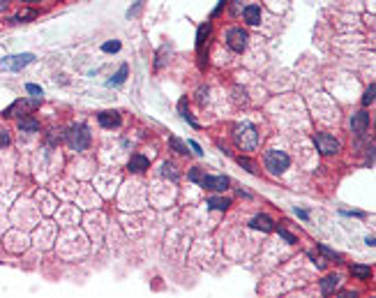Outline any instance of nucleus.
I'll list each match as a JSON object with an SVG mask.
<instances>
[{"label":"nucleus","mask_w":376,"mask_h":298,"mask_svg":"<svg viewBox=\"0 0 376 298\" xmlns=\"http://www.w3.org/2000/svg\"><path fill=\"white\" fill-rule=\"evenodd\" d=\"M314 146H316V150H319L321 155H335V153H339V141L335 139V136H330V134H325V132H319V134H314Z\"/></svg>","instance_id":"nucleus-4"},{"label":"nucleus","mask_w":376,"mask_h":298,"mask_svg":"<svg viewBox=\"0 0 376 298\" xmlns=\"http://www.w3.org/2000/svg\"><path fill=\"white\" fill-rule=\"evenodd\" d=\"M245 0H236V5H233V14H240L242 10H245V5H242Z\"/></svg>","instance_id":"nucleus-30"},{"label":"nucleus","mask_w":376,"mask_h":298,"mask_svg":"<svg viewBox=\"0 0 376 298\" xmlns=\"http://www.w3.org/2000/svg\"><path fill=\"white\" fill-rule=\"evenodd\" d=\"M296 215H298L300 220H307V217H309V213H307V210H300V208H296Z\"/></svg>","instance_id":"nucleus-33"},{"label":"nucleus","mask_w":376,"mask_h":298,"mask_svg":"<svg viewBox=\"0 0 376 298\" xmlns=\"http://www.w3.org/2000/svg\"><path fill=\"white\" fill-rule=\"evenodd\" d=\"M365 243H367V245H369V247H374V245H376V238H374V236H369Z\"/></svg>","instance_id":"nucleus-35"},{"label":"nucleus","mask_w":376,"mask_h":298,"mask_svg":"<svg viewBox=\"0 0 376 298\" xmlns=\"http://www.w3.org/2000/svg\"><path fill=\"white\" fill-rule=\"evenodd\" d=\"M33 61H35L33 53H16V56H5V58H0V67H3V70L19 72V70H24L26 65H30Z\"/></svg>","instance_id":"nucleus-5"},{"label":"nucleus","mask_w":376,"mask_h":298,"mask_svg":"<svg viewBox=\"0 0 376 298\" xmlns=\"http://www.w3.org/2000/svg\"><path fill=\"white\" fill-rule=\"evenodd\" d=\"M24 3H39V0H24Z\"/></svg>","instance_id":"nucleus-37"},{"label":"nucleus","mask_w":376,"mask_h":298,"mask_svg":"<svg viewBox=\"0 0 376 298\" xmlns=\"http://www.w3.org/2000/svg\"><path fill=\"white\" fill-rule=\"evenodd\" d=\"M7 10V0H0V12H5Z\"/></svg>","instance_id":"nucleus-36"},{"label":"nucleus","mask_w":376,"mask_h":298,"mask_svg":"<svg viewBox=\"0 0 376 298\" xmlns=\"http://www.w3.org/2000/svg\"><path fill=\"white\" fill-rule=\"evenodd\" d=\"M97 123L104 130H113V127L120 125V113L118 111H102V113H97Z\"/></svg>","instance_id":"nucleus-9"},{"label":"nucleus","mask_w":376,"mask_h":298,"mask_svg":"<svg viewBox=\"0 0 376 298\" xmlns=\"http://www.w3.org/2000/svg\"><path fill=\"white\" fill-rule=\"evenodd\" d=\"M374 93H376V86L371 84L369 88H367V93H365V97H362V104H365V107H369L371 102H374Z\"/></svg>","instance_id":"nucleus-25"},{"label":"nucleus","mask_w":376,"mask_h":298,"mask_svg":"<svg viewBox=\"0 0 376 298\" xmlns=\"http://www.w3.org/2000/svg\"><path fill=\"white\" fill-rule=\"evenodd\" d=\"M238 162H240V167H245L249 173H259V169L254 167V162H249V160H247V157H240V160H238Z\"/></svg>","instance_id":"nucleus-27"},{"label":"nucleus","mask_w":376,"mask_h":298,"mask_svg":"<svg viewBox=\"0 0 376 298\" xmlns=\"http://www.w3.org/2000/svg\"><path fill=\"white\" fill-rule=\"evenodd\" d=\"M102 51H104V53H116V51H120V42H118V39H113V42H104V44H102Z\"/></svg>","instance_id":"nucleus-23"},{"label":"nucleus","mask_w":376,"mask_h":298,"mask_svg":"<svg viewBox=\"0 0 376 298\" xmlns=\"http://www.w3.org/2000/svg\"><path fill=\"white\" fill-rule=\"evenodd\" d=\"M224 5H226V0H219V5H217V10H215V16H217V14H219V12H222V10H224Z\"/></svg>","instance_id":"nucleus-34"},{"label":"nucleus","mask_w":376,"mask_h":298,"mask_svg":"<svg viewBox=\"0 0 376 298\" xmlns=\"http://www.w3.org/2000/svg\"><path fill=\"white\" fill-rule=\"evenodd\" d=\"M319 250L323 252L325 256H328V259H332V261H342V254H339V252H335V250H330L328 245H323V243H319Z\"/></svg>","instance_id":"nucleus-22"},{"label":"nucleus","mask_w":376,"mask_h":298,"mask_svg":"<svg viewBox=\"0 0 376 298\" xmlns=\"http://www.w3.org/2000/svg\"><path fill=\"white\" fill-rule=\"evenodd\" d=\"M26 90H28V93L33 95L35 100H42V95H44L42 88H39V86H35V84H28V86H26Z\"/></svg>","instance_id":"nucleus-26"},{"label":"nucleus","mask_w":376,"mask_h":298,"mask_svg":"<svg viewBox=\"0 0 376 298\" xmlns=\"http://www.w3.org/2000/svg\"><path fill=\"white\" fill-rule=\"evenodd\" d=\"M210 30H213V26L210 24H203L199 26V30H196V51H203V44H205V37L210 35Z\"/></svg>","instance_id":"nucleus-15"},{"label":"nucleus","mask_w":376,"mask_h":298,"mask_svg":"<svg viewBox=\"0 0 376 298\" xmlns=\"http://www.w3.org/2000/svg\"><path fill=\"white\" fill-rule=\"evenodd\" d=\"M263 162H265V169H268L270 173H284L288 167H291V157H288L284 150H277V148H273V150H268L265 153V157H263Z\"/></svg>","instance_id":"nucleus-3"},{"label":"nucleus","mask_w":376,"mask_h":298,"mask_svg":"<svg viewBox=\"0 0 376 298\" xmlns=\"http://www.w3.org/2000/svg\"><path fill=\"white\" fill-rule=\"evenodd\" d=\"M367 127H369V113L367 111H358L351 118V132L353 134H365Z\"/></svg>","instance_id":"nucleus-8"},{"label":"nucleus","mask_w":376,"mask_h":298,"mask_svg":"<svg viewBox=\"0 0 376 298\" xmlns=\"http://www.w3.org/2000/svg\"><path fill=\"white\" fill-rule=\"evenodd\" d=\"M247 39H249V35H247L242 28H228L226 30V44H228L231 51L242 53L247 49Z\"/></svg>","instance_id":"nucleus-6"},{"label":"nucleus","mask_w":376,"mask_h":298,"mask_svg":"<svg viewBox=\"0 0 376 298\" xmlns=\"http://www.w3.org/2000/svg\"><path fill=\"white\" fill-rule=\"evenodd\" d=\"M65 141H67V146H70L72 150H76V153L86 150L90 146V132H88V127L81 125V123L72 125L70 130L65 132Z\"/></svg>","instance_id":"nucleus-2"},{"label":"nucleus","mask_w":376,"mask_h":298,"mask_svg":"<svg viewBox=\"0 0 376 298\" xmlns=\"http://www.w3.org/2000/svg\"><path fill=\"white\" fill-rule=\"evenodd\" d=\"M16 125H19L21 132H30V134H33V132H39V121H35L33 116L19 118V123H16Z\"/></svg>","instance_id":"nucleus-13"},{"label":"nucleus","mask_w":376,"mask_h":298,"mask_svg":"<svg viewBox=\"0 0 376 298\" xmlns=\"http://www.w3.org/2000/svg\"><path fill=\"white\" fill-rule=\"evenodd\" d=\"M35 16H37V10H24V12H19L12 21H16V24H26V21L35 19Z\"/></svg>","instance_id":"nucleus-19"},{"label":"nucleus","mask_w":376,"mask_h":298,"mask_svg":"<svg viewBox=\"0 0 376 298\" xmlns=\"http://www.w3.org/2000/svg\"><path fill=\"white\" fill-rule=\"evenodd\" d=\"M249 224H252V227H254V229H261V231H273V229H275V227H273L275 222L268 217V215H263V213H261V215H256V217L252 220Z\"/></svg>","instance_id":"nucleus-14"},{"label":"nucleus","mask_w":376,"mask_h":298,"mask_svg":"<svg viewBox=\"0 0 376 298\" xmlns=\"http://www.w3.org/2000/svg\"><path fill=\"white\" fill-rule=\"evenodd\" d=\"M351 275L353 277H358V280H369L371 277V268L369 266H351Z\"/></svg>","instance_id":"nucleus-17"},{"label":"nucleus","mask_w":376,"mask_h":298,"mask_svg":"<svg viewBox=\"0 0 376 298\" xmlns=\"http://www.w3.org/2000/svg\"><path fill=\"white\" fill-rule=\"evenodd\" d=\"M125 79H127V65H120V70H118L116 76H113V79L109 81V86H120Z\"/></svg>","instance_id":"nucleus-20"},{"label":"nucleus","mask_w":376,"mask_h":298,"mask_svg":"<svg viewBox=\"0 0 376 298\" xmlns=\"http://www.w3.org/2000/svg\"><path fill=\"white\" fill-rule=\"evenodd\" d=\"M190 148H192V150H194V153H196V155H203V150H201V146H199V144H196V141H190Z\"/></svg>","instance_id":"nucleus-31"},{"label":"nucleus","mask_w":376,"mask_h":298,"mask_svg":"<svg viewBox=\"0 0 376 298\" xmlns=\"http://www.w3.org/2000/svg\"><path fill=\"white\" fill-rule=\"evenodd\" d=\"M367 164L374 167V148H369V153H367Z\"/></svg>","instance_id":"nucleus-32"},{"label":"nucleus","mask_w":376,"mask_h":298,"mask_svg":"<svg viewBox=\"0 0 376 298\" xmlns=\"http://www.w3.org/2000/svg\"><path fill=\"white\" fill-rule=\"evenodd\" d=\"M208 206L215 210H226L231 206V199H224V196H210L208 199Z\"/></svg>","instance_id":"nucleus-16"},{"label":"nucleus","mask_w":376,"mask_h":298,"mask_svg":"<svg viewBox=\"0 0 376 298\" xmlns=\"http://www.w3.org/2000/svg\"><path fill=\"white\" fill-rule=\"evenodd\" d=\"M12 144V136L10 132L5 130V127H0V148H7V146Z\"/></svg>","instance_id":"nucleus-24"},{"label":"nucleus","mask_w":376,"mask_h":298,"mask_svg":"<svg viewBox=\"0 0 376 298\" xmlns=\"http://www.w3.org/2000/svg\"><path fill=\"white\" fill-rule=\"evenodd\" d=\"M169 144H171V148L176 150V153H180V155H187V144H182L178 136H171L169 139Z\"/></svg>","instance_id":"nucleus-21"},{"label":"nucleus","mask_w":376,"mask_h":298,"mask_svg":"<svg viewBox=\"0 0 376 298\" xmlns=\"http://www.w3.org/2000/svg\"><path fill=\"white\" fill-rule=\"evenodd\" d=\"M201 185H203L205 190H213V192H224V190H228V185H231V181H228L226 176H203V178H201Z\"/></svg>","instance_id":"nucleus-7"},{"label":"nucleus","mask_w":376,"mask_h":298,"mask_svg":"<svg viewBox=\"0 0 376 298\" xmlns=\"http://www.w3.org/2000/svg\"><path fill=\"white\" fill-rule=\"evenodd\" d=\"M337 287H339V275H325V277L321 280V293H325V296L335 293Z\"/></svg>","instance_id":"nucleus-11"},{"label":"nucleus","mask_w":376,"mask_h":298,"mask_svg":"<svg viewBox=\"0 0 376 298\" xmlns=\"http://www.w3.org/2000/svg\"><path fill=\"white\" fill-rule=\"evenodd\" d=\"M231 134L240 150H256V146H259V132H256V127L252 123H238V125H233Z\"/></svg>","instance_id":"nucleus-1"},{"label":"nucleus","mask_w":376,"mask_h":298,"mask_svg":"<svg viewBox=\"0 0 376 298\" xmlns=\"http://www.w3.org/2000/svg\"><path fill=\"white\" fill-rule=\"evenodd\" d=\"M150 167V160L145 157V155H132V160H130V169L132 171H136V173H141V171H145V169Z\"/></svg>","instance_id":"nucleus-12"},{"label":"nucleus","mask_w":376,"mask_h":298,"mask_svg":"<svg viewBox=\"0 0 376 298\" xmlns=\"http://www.w3.org/2000/svg\"><path fill=\"white\" fill-rule=\"evenodd\" d=\"M277 231H279V236H282V238H284V241H286V243H298V238L293 236V233H288L286 229H282V227H279Z\"/></svg>","instance_id":"nucleus-28"},{"label":"nucleus","mask_w":376,"mask_h":298,"mask_svg":"<svg viewBox=\"0 0 376 298\" xmlns=\"http://www.w3.org/2000/svg\"><path fill=\"white\" fill-rule=\"evenodd\" d=\"M242 19H245L249 26H259L261 24V7L259 5H247L245 10H242Z\"/></svg>","instance_id":"nucleus-10"},{"label":"nucleus","mask_w":376,"mask_h":298,"mask_svg":"<svg viewBox=\"0 0 376 298\" xmlns=\"http://www.w3.org/2000/svg\"><path fill=\"white\" fill-rule=\"evenodd\" d=\"M201 178H203V176H201V171H199V169H192V171H190V181L201 183Z\"/></svg>","instance_id":"nucleus-29"},{"label":"nucleus","mask_w":376,"mask_h":298,"mask_svg":"<svg viewBox=\"0 0 376 298\" xmlns=\"http://www.w3.org/2000/svg\"><path fill=\"white\" fill-rule=\"evenodd\" d=\"M162 173L166 178H171V181H178V178H180V171L176 169V164H173V162H164L162 164Z\"/></svg>","instance_id":"nucleus-18"}]
</instances>
